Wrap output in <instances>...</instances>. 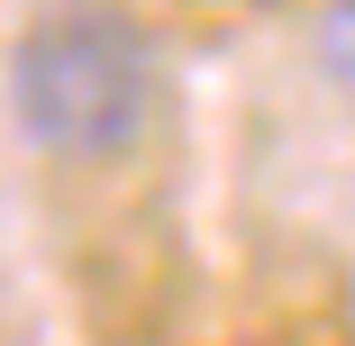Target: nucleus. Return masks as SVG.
<instances>
[{
	"label": "nucleus",
	"instance_id": "f257e3e1",
	"mask_svg": "<svg viewBox=\"0 0 355 346\" xmlns=\"http://www.w3.org/2000/svg\"><path fill=\"white\" fill-rule=\"evenodd\" d=\"M10 110L37 137L46 155H128L155 119V46L137 19L101 10V0H73V10H46L19 55H10Z\"/></svg>",
	"mask_w": 355,
	"mask_h": 346
},
{
	"label": "nucleus",
	"instance_id": "f03ea898",
	"mask_svg": "<svg viewBox=\"0 0 355 346\" xmlns=\"http://www.w3.org/2000/svg\"><path fill=\"white\" fill-rule=\"evenodd\" d=\"M319 55H328L337 92L355 101V0H337V10H328V28H319Z\"/></svg>",
	"mask_w": 355,
	"mask_h": 346
}]
</instances>
